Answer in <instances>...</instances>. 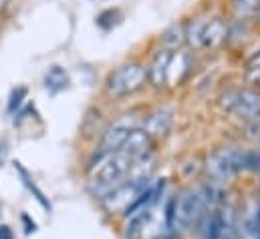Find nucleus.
I'll use <instances>...</instances> for the list:
<instances>
[{
	"mask_svg": "<svg viewBox=\"0 0 260 239\" xmlns=\"http://www.w3.org/2000/svg\"><path fill=\"white\" fill-rule=\"evenodd\" d=\"M26 95H28V89L26 87H16L10 91V97H8V105H6V113L8 115H16L20 109H22V103L26 101Z\"/></svg>",
	"mask_w": 260,
	"mask_h": 239,
	"instance_id": "nucleus-18",
	"label": "nucleus"
},
{
	"mask_svg": "<svg viewBox=\"0 0 260 239\" xmlns=\"http://www.w3.org/2000/svg\"><path fill=\"white\" fill-rule=\"evenodd\" d=\"M176 205H178V197H170L166 203V229L168 231H176Z\"/></svg>",
	"mask_w": 260,
	"mask_h": 239,
	"instance_id": "nucleus-20",
	"label": "nucleus"
},
{
	"mask_svg": "<svg viewBox=\"0 0 260 239\" xmlns=\"http://www.w3.org/2000/svg\"><path fill=\"white\" fill-rule=\"evenodd\" d=\"M153 147H155V143L147 137V133H145L141 127H137V129H133L129 133L127 141L123 143V147H121L119 151H123L131 161H135V159H139V157H143V155L155 151Z\"/></svg>",
	"mask_w": 260,
	"mask_h": 239,
	"instance_id": "nucleus-10",
	"label": "nucleus"
},
{
	"mask_svg": "<svg viewBox=\"0 0 260 239\" xmlns=\"http://www.w3.org/2000/svg\"><path fill=\"white\" fill-rule=\"evenodd\" d=\"M151 181H147V183H139V181H125L123 185H119L117 189H113L107 197H103L101 199V205H103V209L107 211V213H119V215H123L125 213V209L129 207L131 203L137 199V195L149 185Z\"/></svg>",
	"mask_w": 260,
	"mask_h": 239,
	"instance_id": "nucleus-6",
	"label": "nucleus"
},
{
	"mask_svg": "<svg viewBox=\"0 0 260 239\" xmlns=\"http://www.w3.org/2000/svg\"><path fill=\"white\" fill-rule=\"evenodd\" d=\"M218 239H240V233H238V227H236V223H234L232 213L222 211V223H220Z\"/></svg>",
	"mask_w": 260,
	"mask_h": 239,
	"instance_id": "nucleus-19",
	"label": "nucleus"
},
{
	"mask_svg": "<svg viewBox=\"0 0 260 239\" xmlns=\"http://www.w3.org/2000/svg\"><path fill=\"white\" fill-rule=\"evenodd\" d=\"M6 155H8V145H6V141H2V145H0V167L6 159Z\"/></svg>",
	"mask_w": 260,
	"mask_h": 239,
	"instance_id": "nucleus-23",
	"label": "nucleus"
},
{
	"mask_svg": "<svg viewBox=\"0 0 260 239\" xmlns=\"http://www.w3.org/2000/svg\"><path fill=\"white\" fill-rule=\"evenodd\" d=\"M95 20H97V26H99L101 30H111V28H115L117 24H121V20H123V10H121L119 6L105 8V10H101V12L95 16Z\"/></svg>",
	"mask_w": 260,
	"mask_h": 239,
	"instance_id": "nucleus-15",
	"label": "nucleus"
},
{
	"mask_svg": "<svg viewBox=\"0 0 260 239\" xmlns=\"http://www.w3.org/2000/svg\"><path fill=\"white\" fill-rule=\"evenodd\" d=\"M20 221H22V225H24V233H26V235H30V233H35V231H37V223H35L26 213H22V215H20Z\"/></svg>",
	"mask_w": 260,
	"mask_h": 239,
	"instance_id": "nucleus-21",
	"label": "nucleus"
},
{
	"mask_svg": "<svg viewBox=\"0 0 260 239\" xmlns=\"http://www.w3.org/2000/svg\"><path fill=\"white\" fill-rule=\"evenodd\" d=\"M230 18L232 22H252L260 18V0H230Z\"/></svg>",
	"mask_w": 260,
	"mask_h": 239,
	"instance_id": "nucleus-13",
	"label": "nucleus"
},
{
	"mask_svg": "<svg viewBox=\"0 0 260 239\" xmlns=\"http://www.w3.org/2000/svg\"><path fill=\"white\" fill-rule=\"evenodd\" d=\"M139 125H141V117H137L135 113H123L117 119H113L101 133V145H99L97 155L119 151L123 147V143L127 141L129 133L133 129H137Z\"/></svg>",
	"mask_w": 260,
	"mask_h": 239,
	"instance_id": "nucleus-4",
	"label": "nucleus"
},
{
	"mask_svg": "<svg viewBox=\"0 0 260 239\" xmlns=\"http://www.w3.org/2000/svg\"><path fill=\"white\" fill-rule=\"evenodd\" d=\"M210 12H202V14H196L190 20H186V49L188 51H194V53H202V47H204V32H206V26H208V20H210Z\"/></svg>",
	"mask_w": 260,
	"mask_h": 239,
	"instance_id": "nucleus-11",
	"label": "nucleus"
},
{
	"mask_svg": "<svg viewBox=\"0 0 260 239\" xmlns=\"http://www.w3.org/2000/svg\"><path fill=\"white\" fill-rule=\"evenodd\" d=\"M147 87V66L141 59H125L111 68L103 81V95L109 101H125Z\"/></svg>",
	"mask_w": 260,
	"mask_h": 239,
	"instance_id": "nucleus-2",
	"label": "nucleus"
},
{
	"mask_svg": "<svg viewBox=\"0 0 260 239\" xmlns=\"http://www.w3.org/2000/svg\"><path fill=\"white\" fill-rule=\"evenodd\" d=\"M8 4H10V0H0V10H4Z\"/></svg>",
	"mask_w": 260,
	"mask_h": 239,
	"instance_id": "nucleus-24",
	"label": "nucleus"
},
{
	"mask_svg": "<svg viewBox=\"0 0 260 239\" xmlns=\"http://www.w3.org/2000/svg\"><path fill=\"white\" fill-rule=\"evenodd\" d=\"M95 2H109V0H95Z\"/></svg>",
	"mask_w": 260,
	"mask_h": 239,
	"instance_id": "nucleus-25",
	"label": "nucleus"
},
{
	"mask_svg": "<svg viewBox=\"0 0 260 239\" xmlns=\"http://www.w3.org/2000/svg\"><path fill=\"white\" fill-rule=\"evenodd\" d=\"M174 53L155 49L151 59L145 62L147 66V87L153 89L155 93H161L168 89V76H170V62Z\"/></svg>",
	"mask_w": 260,
	"mask_h": 239,
	"instance_id": "nucleus-7",
	"label": "nucleus"
},
{
	"mask_svg": "<svg viewBox=\"0 0 260 239\" xmlns=\"http://www.w3.org/2000/svg\"><path fill=\"white\" fill-rule=\"evenodd\" d=\"M230 115H234L242 125L260 121V91L242 85L238 103H236V107L232 109Z\"/></svg>",
	"mask_w": 260,
	"mask_h": 239,
	"instance_id": "nucleus-8",
	"label": "nucleus"
},
{
	"mask_svg": "<svg viewBox=\"0 0 260 239\" xmlns=\"http://www.w3.org/2000/svg\"><path fill=\"white\" fill-rule=\"evenodd\" d=\"M0 239H14V233L8 225H0Z\"/></svg>",
	"mask_w": 260,
	"mask_h": 239,
	"instance_id": "nucleus-22",
	"label": "nucleus"
},
{
	"mask_svg": "<svg viewBox=\"0 0 260 239\" xmlns=\"http://www.w3.org/2000/svg\"><path fill=\"white\" fill-rule=\"evenodd\" d=\"M260 151H248L240 147L216 149L206 159V173L212 181H224L242 171H258Z\"/></svg>",
	"mask_w": 260,
	"mask_h": 239,
	"instance_id": "nucleus-3",
	"label": "nucleus"
},
{
	"mask_svg": "<svg viewBox=\"0 0 260 239\" xmlns=\"http://www.w3.org/2000/svg\"><path fill=\"white\" fill-rule=\"evenodd\" d=\"M67 87H69V74L65 68L55 64L45 72V89L49 95H59Z\"/></svg>",
	"mask_w": 260,
	"mask_h": 239,
	"instance_id": "nucleus-14",
	"label": "nucleus"
},
{
	"mask_svg": "<svg viewBox=\"0 0 260 239\" xmlns=\"http://www.w3.org/2000/svg\"><path fill=\"white\" fill-rule=\"evenodd\" d=\"M14 169L18 171V175H20V179H22V183H24V187H26V189L32 193V197H35V199L41 203V207H43L45 211H51V203H49V199H47V197H45V193H43V191H41V189H39V187L32 183L30 175H28V171H26V169H24L20 163H14Z\"/></svg>",
	"mask_w": 260,
	"mask_h": 239,
	"instance_id": "nucleus-16",
	"label": "nucleus"
},
{
	"mask_svg": "<svg viewBox=\"0 0 260 239\" xmlns=\"http://www.w3.org/2000/svg\"><path fill=\"white\" fill-rule=\"evenodd\" d=\"M240 89H242V85H240V87H226V89H222L220 95H218V99H216V105H218L224 113H232V109H234L236 103H238Z\"/></svg>",
	"mask_w": 260,
	"mask_h": 239,
	"instance_id": "nucleus-17",
	"label": "nucleus"
},
{
	"mask_svg": "<svg viewBox=\"0 0 260 239\" xmlns=\"http://www.w3.org/2000/svg\"><path fill=\"white\" fill-rule=\"evenodd\" d=\"M176 123V111L170 105H157L155 109H151L147 115L141 117V129L147 133V137L157 143L161 139H166Z\"/></svg>",
	"mask_w": 260,
	"mask_h": 239,
	"instance_id": "nucleus-5",
	"label": "nucleus"
},
{
	"mask_svg": "<svg viewBox=\"0 0 260 239\" xmlns=\"http://www.w3.org/2000/svg\"><path fill=\"white\" fill-rule=\"evenodd\" d=\"M228 30H230V22L224 16L212 14L204 32V47L202 53H216L222 47L228 45Z\"/></svg>",
	"mask_w": 260,
	"mask_h": 239,
	"instance_id": "nucleus-9",
	"label": "nucleus"
},
{
	"mask_svg": "<svg viewBox=\"0 0 260 239\" xmlns=\"http://www.w3.org/2000/svg\"><path fill=\"white\" fill-rule=\"evenodd\" d=\"M131 165H133V161L123 151L97 155V161L91 163L89 173H87L89 193L101 201L113 189H117L119 185H123L127 181Z\"/></svg>",
	"mask_w": 260,
	"mask_h": 239,
	"instance_id": "nucleus-1",
	"label": "nucleus"
},
{
	"mask_svg": "<svg viewBox=\"0 0 260 239\" xmlns=\"http://www.w3.org/2000/svg\"><path fill=\"white\" fill-rule=\"evenodd\" d=\"M186 47V22H174L161 30L157 36V49L168 53H178Z\"/></svg>",
	"mask_w": 260,
	"mask_h": 239,
	"instance_id": "nucleus-12",
	"label": "nucleus"
}]
</instances>
